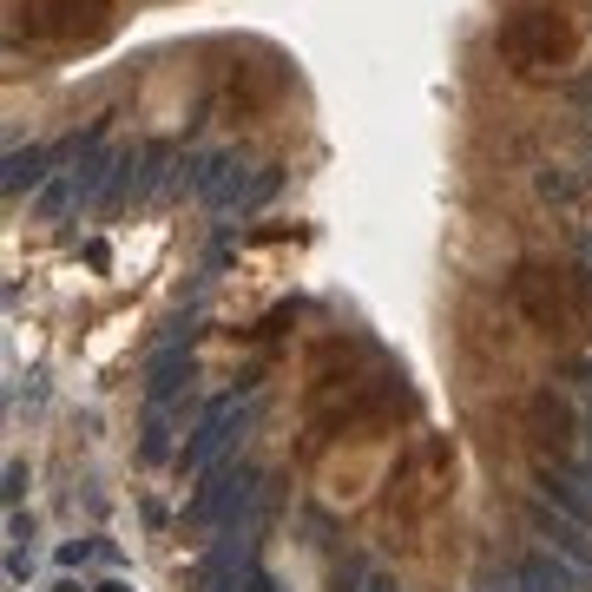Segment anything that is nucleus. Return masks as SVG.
Listing matches in <instances>:
<instances>
[{
    "instance_id": "2eb2a0df",
    "label": "nucleus",
    "mask_w": 592,
    "mask_h": 592,
    "mask_svg": "<svg viewBox=\"0 0 592 592\" xmlns=\"http://www.w3.org/2000/svg\"><path fill=\"white\" fill-rule=\"evenodd\" d=\"M47 592H93V586H86V579H53Z\"/></svg>"
},
{
    "instance_id": "1a4fd4ad",
    "label": "nucleus",
    "mask_w": 592,
    "mask_h": 592,
    "mask_svg": "<svg viewBox=\"0 0 592 592\" xmlns=\"http://www.w3.org/2000/svg\"><path fill=\"white\" fill-rule=\"evenodd\" d=\"M277 185H283V165H257L250 185H244V198H237V218H250L257 204H270V198H277Z\"/></svg>"
},
{
    "instance_id": "7ed1b4c3",
    "label": "nucleus",
    "mask_w": 592,
    "mask_h": 592,
    "mask_svg": "<svg viewBox=\"0 0 592 592\" xmlns=\"http://www.w3.org/2000/svg\"><path fill=\"white\" fill-rule=\"evenodd\" d=\"M527 514H533V533H540V540L553 546V560H566V566H573L579 579H592V540H586V520H573L566 507L553 514L546 500H533Z\"/></svg>"
},
{
    "instance_id": "20e7f679",
    "label": "nucleus",
    "mask_w": 592,
    "mask_h": 592,
    "mask_svg": "<svg viewBox=\"0 0 592 592\" xmlns=\"http://www.w3.org/2000/svg\"><path fill=\"white\" fill-rule=\"evenodd\" d=\"M250 172L237 152H204L198 165H191V191H198L204 204H218V211H237V198H244Z\"/></svg>"
},
{
    "instance_id": "0eeeda50",
    "label": "nucleus",
    "mask_w": 592,
    "mask_h": 592,
    "mask_svg": "<svg viewBox=\"0 0 592 592\" xmlns=\"http://www.w3.org/2000/svg\"><path fill=\"white\" fill-rule=\"evenodd\" d=\"M139 461H178L172 454V402H145V435H139Z\"/></svg>"
},
{
    "instance_id": "9d476101",
    "label": "nucleus",
    "mask_w": 592,
    "mask_h": 592,
    "mask_svg": "<svg viewBox=\"0 0 592 592\" xmlns=\"http://www.w3.org/2000/svg\"><path fill=\"white\" fill-rule=\"evenodd\" d=\"M7 540L27 546V540H33V514H20V507H14V514H7Z\"/></svg>"
},
{
    "instance_id": "f8f14e48",
    "label": "nucleus",
    "mask_w": 592,
    "mask_h": 592,
    "mask_svg": "<svg viewBox=\"0 0 592 592\" xmlns=\"http://www.w3.org/2000/svg\"><path fill=\"white\" fill-rule=\"evenodd\" d=\"M86 560H93V540H66L60 546V566H86Z\"/></svg>"
},
{
    "instance_id": "f257e3e1",
    "label": "nucleus",
    "mask_w": 592,
    "mask_h": 592,
    "mask_svg": "<svg viewBox=\"0 0 592 592\" xmlns=\"http://www.w3.org/2000/svg\"><path fill=\"white\" fill-rule=\"evenodd\" d=\"M244 421H250V395H218V402L198 415V428L185 435V448H178V481H204L211 468H224L237 454V435H244Z\"/></svg>"
},
{
    "instance_id": "ddd939ff",
    "label": "nucleus",
    "mask_w": 592,
    "mask_h": 592,
    "mask_svg": "<svg viewBox=\"0 0 592 592\" xmlns=\"http://www.w3.org/2000/svg\"><path fill=\"white\" fill-rule=\"evenodd\" d=\"M356 592H402V586H395V573H362Z\"/></svg>"
},
{
    "instance_id": "6e6552de",
    "label": "nucleus",
    "mask_w": 592,
    "mask_h": 592,
    "mask_svg": "<svg viewBox=\"0 0 592 592\" xmlns=\"http://www.w3.org/2000/svg\"><path fill=\"white\" fill-rule=\"evenodd\" d=\"M47 165H53V152H40V145H27V152H7V165H0V191L14 198V191L40 185V178H47Z\"/></svg>"
},
{
    "instance_id": "423d86ee",
    "label": "nucleus",
    "mask_w": 592,
    "mask_h": 592,
    "mask_svg": "<svg viewBox=\"0 0 592 592\" xmlns=\"http://www.w3.org/2000/svg\"><path fill=\"white\" fill-rule=\"evenodd\" d=\"M66 211H86V185H79V172L47 178V185H40V198H33V218H40V224L66 218Z\"/></svg>"
},
{
    "instance_id": "f3484780",
    "label": "nucleus",
    "mask_w": 592,
    "mask_h": 592,
    "mask_svg": "<svg viewBox=\"0 0 592 592\" xmlns=\"http://www.w3.org/2000/svg\"><path fill=\"white\" fill-rule=\"evenodd\" d=\"M586 435H592V395H586Z\"/></svg>"
},
{
    "instance_id": "4468645a",
    "label": "nucleus",
    "mask_w": 592,
    "mask_h": 592,
    "mask_svg": "<svg viewBox=\"0 0 592 592\" xmlns=\"http://www.w3.org/2000/svg\"><path fill=\"white\" fill-rule=\"evenodd\" d=\"M33 573V560H27V546H14V553H7V579H27Z\"/></svg>"
},
{
    "instance_id": "a211bd4d",
    "label": "nucleus",
    "mask_w": 592,
    "mask_h": 592,
    "mask_svg": "<svg viewBox=\"0 0 592 592\" xmlns=\"http://www.w3.org/2000/svg\"><path fill=\"white\" fill-rule=\"evenodd\" d=\"M586 99H592V86H586Z\"/></svg>"
},
{
    "instance_id": "39448f33",
    "label": "nucleus",
    "mask_w": 592,
    "mask_h": 592,
    "mask_svg": "<svg viewBox=\"0 0 592 592\" xmlns=\"http://www.w3.org/2000/svg\"><path fill=\"white\" fill-rule=\"evenodd\" d=\"M514 579H520L527 592H586V579H579L566 560H553V553H527Z\"/></svg>"
},
{
    "instance_id": "9b49d317",
    "label": "nucleus",
    "mask_w": 592,
    "mask_h": 592,
    "mask_svg": "<svg viewBox=\"0 0 592 592\" xmlns=\"http://www.w3.org/2000/svg\"><path fill=\"white\" fill-rule=\"evenodd\" d=\"M0 494H7V507H20V494H27V468H20V461L7 468V487H0Z\"/></svg>"
},
{
    "instance_id": "dca6fc26",
    "label": "nucleus",
    "mask_w": 592,
    "mask_h": 592,
    "mask_svg": "<svg viewBox=\"0 0 592 592\" xmlns=\"http://www.w3.org/2000/svg\"><path fill=\"white\" fill-rule=\"evenodd\" d=\"M93 592H132V586H125V579H99Z\"/></svg>"
},
{
    "instance_id": "f03ea898",
    "label": "nucleus",
    "mask_w": 592,
    "mask_h": 592,
    "mask_svg": "<svg viewBox=\"0 0 592 592\" xmlns=\"http://www.w3.org/2000/svg\"><path fill=\"white\" fill-rule=\"evenodd\" d=\"M257 494H264V481H257V468H244V461H224V468H211L198 481V494L185 500V533H224L237 514H250L257 507Z\"/></svg>"
}]
</instances>
